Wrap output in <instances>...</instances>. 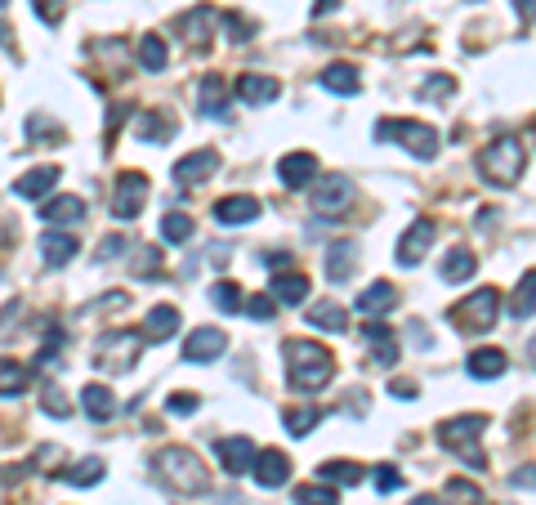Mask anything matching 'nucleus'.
<instances>
[{"mask_svg": "<svg viewBox=\"0 0 536 505\" xmlns=\"http://www.w3.org/2000/svg\"><path fill=\"white\" fill-rule=\"evenodd\" d=\"M286 354V376H291L295 389H304V394H313V389L331 385L335 376V358L327 345H318V340H286L282 345Z\"/></svg>", "mask_w": 536, "mask_h": 505, "instance_id": "f257e3e1", "label": "nucleus"}, {"mask_svg": "<svg viewBox=\"0 0 536 505\" xmlns=\"http://www.w3.org/2000/svg\"><path fill=\"white\" fill-rule=\"evenodd\" d=\"M483 430H487V416L465 412V416H452V421L438 425V443H443L452 456H461L469 470H487V456H483V447H478Z\"/></svg>", "mask_w": 536, "mask_h": 505, "instance_id": "f03ea898", "label": "nucleus"}, {"mask_svg": "<svg viewBox=\"0 0 536 505\" xmlns=\"http://www.w3.org/2000/svg\"><path fill=\"white\" fill-rule=\"evenodd\" d=\"M523 166H528V152H523L519 139H492L483 152H478V175L487 179L492 188H510V184H519V175H523Z\"/></svg>", "mask_w": 536, "mask_h": 505, "instance_id": "7ed1b4c3", "label": "nucleus"}, {"mask_svg": "<svg viewBox=\"0 0 536 505\" xmlns=\"http://www.w3.org/2000/svg\"><path fill=\"white\" fill-rule=\"evenodd\" d=\"M157 474H161V479H166L175 492H206V488H210L206 470H201V456L193 452V447H161Z\"/></svg>", "mask_w": 536, "mask_h": 505, "instance_id": "20e7f679", "label": "nucleus"}, {"mask_svg": "<svg viewBox=\"0 0 536 505\" xmlns=\"http://www.w3.org/2000/svg\"><path fill=\"white\" fill-rule=\"evenodd\" d=\"M376 139H398V144L407 148L411 157H420V161H434L438 144H443L434 126H425V121H398V117L376 121Z\"/></svg>", "mask_w": 536, "mask_h": 505, "instance_id": "39448f33", "label": "nucleus"}, {"mask_svg": "<svg viewBox=\"0 0 536 505\" xmlns=\"http://www.w3.org/2000/svg\"><path fill=\"white\" fill-rule=\"evenodd\" d=\"M496 313H501V295H496V287H483V291L465 295V300L456 304L447 318L456 322V331H492L496 327Z\"/></svg>", "mask_w": 536, "mask_h": 505, "instance_id": "423d86ee", "label": "nucleus"}, {"mask_svg": "<svg viewBox=\"0 0 536 505\" xmlns=\"http://www.w3.org/2000/svg\"><path fill=\"white\" fill-rule=\"evenodd\" d=\"M139 349H143V336H139V331L117 327V331H108V336L94 345V367H103V371H126V367H134Z\"/></svg>", "mask_w": 536, "mask_h": 505, "instance_id": "0eeeda50", "label": "nucleus"}, {"mask_svg": "<svg viewBox=\"0 0 536 505\" xmlns=\"http://www.w3.org/2000/svg\"><path fill=\"white\" fill-rule=\"evenodd\" d=\"M143 206H148V179H143L139 170H126V175L117 179V193H112V215H117L121 224H130V219L143 215Z\"/></svg>", "mask_w": 536, "mask_h": 505, "instance_id": "6e6552de", "label": "nucleus"}, {"mask_svg": "<svg viewBox=\"0 0 536 505\" xmlns=\"http://www.w3.org/2000/svg\"><path fill=\"white\" fill-rule=\"evenodd\" d=\"M309 197H313V211H322V215H340L344 206L353 202V184L344 175H322L318 184L309 188Z\"/></svg>", "mask_w": 536, "mask_h": 505, "instance_id": "1a4fd4ad", "label": "nucleus"}, {"mask_svg": "<svg viewBox=\"0 0 536 505\" xmlns=\"http://www.w3.org/2000/svg\"><path fill=\"white\" fill-rule=\"evenodd\" d=\"M434 237H438V228H434V219H416V224L402 233V242H398V255L394 260L402 264V269H416L420 260H425V251L434 246Z\"/></svg>", "mask_w": 536, "mask_h": 505, "instance_id": "9d476101", "label": "nucleus"}, {"mask_svg": "<svg viewBox=\"0 0 536 505\" xmlns=\"http://www.w3.org/2000/svg\"><path fill=\"white\" fill-rule=\"evenodd\" d=\"M219 170V152L215 148H201V152H188V157L175 161V170H170V179H175L179 188H193L201 179H210Z\"/></svg>", "mask_w": 536, "mask_h": 505, "instance_id": "9b49d317", "label": "nucleus"}, {"mask_svg": "<svg viewBox=\"0 0 536 505\" xmlns=\"http://www.w3.org/2000/svg\"><path fill=\"white\" fill-rule=\"evenodd\" d=\"M277 179H282V188H313L318 184V157L313 152H286L277 161Z\"/></svg>", "mask_w": 536, "mask_h": 505, "instance_id": "f8f14e48", "label": "nucleus"}, {"mask_svg": "<svg viewBox=\"0 0 536 505\" xmlns=\"http://www.w3.org/2000/svg\"><path fill=\"white\" fill-rule=\"evenodd\" d=\"M197 108H201V117H210V121H228V81L219 72H206L201 76V90H197Z\"/></svg>", "mask_w": 536, "mask_h": 505, "instance_id": "ddd939ff", "label": "nucleus"}, {"mask_svg": "<svg viewBox=\"0 0 536 505\" xmlns=\"http://www.w3.org/2000/svg\"><path fill=\"white\" fill-rule=\"evenodd\" d=\"M215 447H219V461H224V470L233 474V479H237V474H251L255 461H260V447H255L251 438H242V434H237V438H219Z\"/></svg>", "mask_w": 536, "mask_h": 505, "instance_id": "4468645a", "label": "nucleus"}, {"mask_svg": "<svg viewBox=\"0 0 536 505\" xmlns=\"http://www.w3.org/2000/svg\"><path fill=\"white\" fill-rule=\"evenodd\" d=\"M224 349H228V336L219 327H197L193 336L184 340V362H215V358H224Z\"/></svg>", "mask_w": 536, "mask_h": 505, "instance_id": "2eb2a0df", "label": "nucleus"}, {"mask_svg": "<svg viewBox=\"0 0 536 505\" xmlns=\"http://www.w3.org/2000/svg\"><path fill=\"white\" fill-rule=\"evenodd\" d=\"M255 483H260L264 492L273 488H286V479H291V461H286V452H277V447H268V452H260V461H255Z\"/></svg>", "mask_w": 536, "mask_h": 505, "instance_id": "dca6fc26", "label": "nucleus"}, {"mask_svg": "<svg viewBox=\"0 0 536 505\" xmlns=\"http://www.w3.org/2000/svg\"><path fill=\"white\" fill-rule=\"evenodd\" d=\"M277 94H282V85H277L273 76H264V72H246V76H237V99L251 103V108H264V103H273Z\"/></svg>", "mask_w": 536, "mask_h": 505, "instance_id": "f3484780", "label": "nucleus"}, {"mask_svg": "<svg viewBox=\"0 0 536 505\" xmlns=\"http://www.w3.org/2000/svg\"><path fill=\"white\" fill-rule=\"evenodd\" d=\"M255 215H260V202H255V197H246V193L215 202V224H224V228H242V224H251Z\"/></svg>", "mask_w": 536, "mask_h": 505, "instance_id": "a211bd4d", "label": "nucleus"}, {"mask_svg": "<svg viewBox=\"0 0 536 505\" xmlns=\"http://www.w3.org/2000/svg\"><path fill=\"white\" fill-rule=\"evenodd\" d=\"M362 336H367V345H371V362H376V367H398V340H394V331L385 327V322H367V331H362Z\"/></svg>", "mask_w": 536, "mask_h": 505, "instance_id": "6ab92c4d", "label": "nucleus"}, {"mask_svg": "<svg viewBox=\"0 0 536 505\" xmlns=\"http://www.w3.org/2000/svg\"><path fill=\"white\" fill-rule=\"evenodd\" d=\"M59 179H63L59 166H36V170H27L23 179H14V193L27 197V202H36V197H50Z\"/></svg>", "mask_w": 536, "mask_h": 505, "instance_id": "aec40b11", "label": "nucleus"}, {"mask_svg": "<svg viewBox=\"0 0 536 505\" xmlns=\"http://www.w3.org/2000/svg\"><path fill=\"white\" fill-rule=\"evenodd\" d=\"M41 219H45V224H54V228H63V224H81V219H85V202H81V197H72V193L50 197V202L41 206Z\"/></svg>", "mask_w": 536, "mask_h": 505, "instance_id": "412c9836", "label": "nucleus"}, {"mask_svg": "<svg viewBox=\"0 0 536 505\" xmlns=\"http://www.w3.org/2000/svg\"><path fill=\"white\" fill-rule=\"evenodd\" d=\"M505 367H510V358H505L501 349H474V354L465 358V371L474 380H501Z\"/></svg>", "mask_w": 536, "mask_h": 505, "instance_id": "4be33fe9", "label": "nucleus"}, {"mask_svg": "<svg viewBox=\"0 0 536 505\" xmlns=\"http://www.w3.org/2000/svg\"><path fill=\"white\" fill-rule=\"evenodd\" d=\"M143 336L148 340H170V336H179V309L175 304H152L148 309V322H143Z\"/></svg>", "mask_w": 536, "mask_h": 505, "instance_id": "5701e85b", "label": "nucleus"}, {"mask_svg": "<svg viewBox=\"0 0 536 505\" xmlns=\"http://www.w3.org/2000/svg\"><path fill=\"white\" fill-rule=\"evenodd\" d=\"M81 412L90 416V421H112L117 416V398H112V389L108 385H85L81 389Z\"/></svg>", "mask_w": 536, "mask_h": 505, "instance_id": "b1692460", "label": "nucleus"}, {"mask_svg": "<svg viewBox=\"0 0 536 505\" xmlns=\"http://www.w3.org/2000/svg\"><path fill=\"white\" fill-rule=\"evenodd\" d=\"M474 269H478L474 251H465V246H452V251H447V260H443V269H438V278H443L447 287H461V282L474 278Z\"/></svg>", "mask_w": 536, "mask_h": 505, "instance_id": "393cba45", "label": "nucleus"}, {"mask_svg": "<svg viewBox=\"0 0 536 505\" xmlns=\"http://www.w3.org/2000/svg\"><path fill=\"white\" fill-rule=\"evenodd\" d=\"M76 251H81V242H76L72 233H45L41 237V255L50 269H63V264L76 260Z\"/></svg>", "mask_w": 536, "mask_h": 505, "instance_id": "a878e982", "label": "nucleus"}, {"mask_svg": "<svg viewBox=\"0 0 536 505\" xmlns=\"http://www.w3.org/2000/svg\"><path fill=\"white\" fill-rule=\"evenodd\" d=\"M358 273V246L353 242H335L327 251V278L331 282H349Z\"/></svg>", "mask_w": 536, "mask_h": 505, "instance_id": "bb28decb", "label": "nucleus"}, {"mask_svg": "<svg viewBox=\"0 0 536 505\" xmlns=\"http://www.w3.org/2000/svg\"><path fill=\"white\" fill-rule=\"evenodd\" d=\"M318 81L327 85L331 94H344V99H353V94L362 90V81H358V68H349V63H331V68L322 72Z\"/></svg>", "mask_w": 536, "mask_h": 505, "instance_id": "cd10ccee", "label": "nucleus"}, {"mask_svg": "<svg viewBox=\"0 0 536 505\" xmlns=\"http://www.w3.org/2000/svg\"><path fill=\"white\" fill-rule=\"evenodd\" d=\"M268 291H273L282 304H304V295H309V278L286 269V273H277V278L268 282Z\"/></svg>", "mask_w": 536, "mask_h": 505, "instance_id": "c85d7f7f", "label": "nucleus"}, {"mask_svg": "<svg viewBox=\"0 0 536 505\" xmlns=\"http://www.w3.org/2000/svg\"><path fill=\"white\" fill-rule=\"evenodd\" d=\"M309 322L318 331H344V327H349V309H344V304H335V300H318L309 309Z\"/></svg>", "mask_w": 536, "mask_h": 505, "instance_id": "c756f323", "label": "nucleus"}, {"mask_svg": "<svg viewBox=\"0 0 536 505\" xmlns=\"http://www.w3.org/2000/svg\"><path fill=\"white\" fill-rule=\"evenodd\" d=\"M134 135H139L143 144H161V139L175 135V121L161 117V112H139V121H134Z\"/></svg>", "mask_w": 536, "mask_h": 505, "instance_id": "7c9ffc66", "label": "nucleus"}, {"mask_svg": "<svg viewBox=\"0 0 536 505\" xmlns=\"http://www.w3.org/2000/svg\"><path fill=\"white\" fill-rule=\"evenodd\" d=\"M398 304V291H394V282H376V287H367L358 295V309L362 313H389Z\"/></svg>", "mask_w": 536, "mask_h": 505, "instance_id": "2f4dec72", "label": "nucleus"}, {"mask_svg": "<svg viewBox=\"0 0 536 505\" xmlns=\"http://www.w3.org/2000/svg\"><path fill=\"white\" fill-rule=\"evenodd\" d=\"M510 313H514L519 322L536 313V269H528V273L519 278V287H514V300H510Z\"/></svg>", "mask_w": 536, "mask_h": 505, "instance_id": "473e14b6", "label": "nucleus"}, {"mask_svg": "<svg viewBox=\"0 0 536 505\" xmlns=\"http://www.w3.org/2000/svg\"><path fill=\"white\" fill-rule=\"evenodd\" d=\"M318 421H322V407H291V412H282V425L291 438H309Z\"/></svg>", "mask_w": 536, "mask_h": 505, "instance_id": "72a5a7b5", "label": "nucleus"}, {"mask_svg": "<svg viewBox=\"0 0 536 505\" xmlns=\"http://www.w3.org/2000/svg\"><path fill=\"white\" fill-rule=\"evenodd\" d=\"M193 228H197V219H193V215L170 211V215H161V242L179 246V242H188V237H193Z\"/></svg>", "mask_w": 536, "mask_h": 505, "instance_id": "f704fd0d", "label": "nucleus"}, {"mask_svg": "<svg viewBox=\"0 0 536 505\" xmlns=\"http://www.w3.org/2000/svg\"><path fill=\"white\" fill-rule=\"evenodd\" d=\"M318 479L340 483V488H353V483H362V465H353V461H322L318 465Z\"/></svg>", "mask_w": 536, "mask_h": 505, "instance_id": "c9c22d12", "label": "nucleus"}, {"mask_svg": "<svg viewBox=\"0 0 536 505\" xmlns=\"http://www.w3.org/2000/svg\"><path fill=\"white\" fill-rule=\"evenodd\" d=\"M103 474H108L103 470V461L99 456H90V461H76L72 470H63V483H72V488H94Z\"/></svg>", "mask_w": 536, "mask_h": 505, "instance_id": "e433bc0d", "label": "nucleus"}, {"mask_svg": "<svg viewBox=\"0 0 536 505\" xmlns=\"http://www.w3.org/2000/svg\"><path fill=\"white\" fill-rule=\"evenodd\" d=\"M166 59H170L166 41H161V36H143L139 41V68L143 72H161L166 68Z\"/></svg>", "mask_w": 536, "mask_h": 505, "instance_id": "4c0bfd02", "label": "nucleus"}, {"mask_svg": "<svg viewBox=\"0 0 536 505\" xmlns=\"http://www.w3.org/2000/svg\"><path fill=\"white\" fill-rule=\"evenodd\" d=\"M210 300H215V309L219 313H237V309H242V287H237V282H228V278H219L215 282V287H210Z\"/></svg>", "mask_w": 536, "mask_h": 505, "instance_id": "58836bf2", "label": "nucleus"}, {"mask_svg": "<svg viewBox=\"0 0 536 505\" xmlns=\"http://www.w3.org/2000/svg\"><path fill=\"white\" fill-rule=\"evenodd\" d=\"M23 385H27V371L18 367L14 358L0 362V394H5V398H18V394H23Z\"/></svg>", "mask_w": 536, "mask_h": 505, "instance_id": "ea45409f", "label": "nucleus"}, {"mask_svg": "<svg viewBox=\"0 0 536 505\" xmlns=\"http://www.w3.org/2000/svg\"><path fill=\"white\" fill-rule=\"evenodd\" d=\"M27 139H32V144H41V139H50V144H59V139H63V126H54L50 117H41V112H32V117H27Z\"/></svg>", "mask_w": 536, "mask_h": 505, "instance_id": "a19ab883", "label": "nucleus"}, {"mask_svg": "<svg viewBox=\"0 0 536 505\" xmlns=\"http://www.w3.org/2000/svg\"><path fill=\"white\" fill-rule=\"evenodd\" d=\"M447 505H483V492L469 479H447Z\"/></svg>", "mask_w": 536, "mask_h": 505, "instance_id": "79ce46f5", "label": "nucleus"}, {"mask_svg": "<svg viewBox=\"0 0 536 505\" xmlns=\"http://www.w3.org/2000/svg\"><path fill=\"white\" fill-rule=\"evenodd\" d=\"M210 23H215V9H193V14H184V32H193L188 41H193V45L206 41V27Z\"/></svg>", "mask_w": 536, "mask_h": 505, "instance_id": "37998d69", "label": "nucleus"}, {"mask_svg": "<svg viewBox=\"0 0 536 505\" xmlns=\"http://www.w3.org/2000/svg\"><path fill=\"white\" fill-rule=\"evenodd\" d=\"M295 505H340V492H335V488H318V483H313V488L295 492Z\"/></svg>", "mask_w": 536, "mask_h": 505, "instance_id": "c03bdc74", "label": "nucleus"}, {"mask_svg": "<svg viewBox=\"0 0 536 505\" xmlns=\"http://www.w3.org/2000/svg\"><path fill=\"white\" fill-rule=\"evenodd\" d=\"M277 304H282V300H277L273 291H268V295H251V300H246V313H251L255 322H268L277 313Z\"/></svg>", "mask_w": 536, "mask_h": 505, "instance_id": "a18cd8bd", "label": "nucleus"}, {"mask_svg": "<svg viewBox=\"0 0 536 505\" xmlns=\"http://www.w3.org/2000/svg\"><path fill=\"white\" fill-rule=\"evenodd\" d=\"M36 18H41L45 27H59L63 23V0H32Z\"/></svg>", "mask_w": 536, "mask_h": 505, "instance_id": "49530a36", "label": "nucleus"}, {"mask_svg": "<svg viewBox=\"0 0 536 505\" xmlns=\"http://www.w3.org/2000/svg\"><path fill=\"white\" fill-rule=\"evenodd\" d=\"M456 90V81L452 76H429L425 81V90H420V99H447V94Z\"/></svg>", "mask_w": 536, "mask_h": 505, "instance_id": "de8ad7c7", "label": "nucleus"}, {"mask_svg": "<svg viewBox=\"0 0 536 505\" xmlns=\"http://www.w3.org/2000/svg\"><path fill=\"white\" fill-rule=\"evenodd\" d=\"M41 407H45V412H50V416H59V421H67V416H72V407H67V398L59 394V389H45V398H41Z\"/></svg>", "mask_w": 536, "mask_h": 505, "instance_id": "09e8293b", "label": "nucleus"}, {"mask_svg": "<svg viewBox=\"0 0 536 505\" xmlns=\"http://www.w3.org/2000/svg\"><path fill=\"white\" fill-rule=\"evenodd\" d=\"M157 264H161V251H152V246H139V260H134V273H139V278H148V273H157Z\"/></svg>", "mask_w": 536, "mask_h": 505, "instance_id": "8fccbe9b", "label": "nucleus"}, {"mask_svg": "<svg viewBox=\"0 0 536 505\" xmlns=\"http://www.w3.org/2000/svg\"><path fill=\"white\" fill-rule=\"evenodd\" d=\"M224 23H228V32H233V41H251L255 36V23L251 18H242V14H228Z\"/></svg>", "mask_w": 536, "mask_h": 505, "instance_id": "3c124183", "label": "nucleus"}, {"mask_svg": "<svg viewBox=\"0 0 536 505\" xmlns=\"http://www.w3.org/2000/svg\"><path fill=\"white\" fill-rule=\"evenodd\" d=\"M376 488H380V492H394V488H402V474L394 470V465H380V470H376Z\"/></svg>", "mask_w": 536, "mask_h": 505, "instance_id": "603ef678", "label": "nucleus"}, {"mask_svg": "<svg viewBox=\"0 0 536 505\" xmlns=\"http://www.w3.org/2000/svg\"><path fill=\"white\" fill-rule=\"evenodd\" d=\"M510 488H532L536 492V465H519V470L510 474Z\"/></svg>", "mask_w": 536, "mask_h": 505, "instance_id": "864d4df0", "label": "nucleus"}, {"mask_svg": "<svg viewBox=\"0 0 536 505\" xmlns=\"http://www.w3.org/2000/svg\"><path fill=\"white\" fill-rule=\"evenodd\" d=\"M121 251H126V237H103V246H99V260L108 264V260H117Z\"/></svg>", "mask_w": 536, "mask_h": 505, "instance_id": "5fc2aeb1", "label": "nucleus"}, {"mask_svg": "<svg viewBox=\"0 0 536 505\" xmlns=\"http://www.w3.org/2000/svg\"><path fill=\"white\" fill-rule=\"evenodd\" d=\"M170 412H175V416H188V412H197V398L193 394H170Z\"/></svg>", "mask_w": 536, "mask_h": 505, "instance_id": "6e6d98bb", "label": "nucleus"}, {"mask_svg": "<svg viewBox=\"0 0 536 505\" xmlns=\"http://www.w3.org/2000/svg\"><path fill=\"white\" fill-rule=\"evenodd\" d=\"M264 269L286 273V269H291V251H268V255H264Z\"/></svg>", "mask_w": 536, "mask_h": 505, "instance_id": "4d7b16f0", "label": "nucleus"}, {"mask_svg": "<svg viewBox=\"0 0 536 505\" xmlns=\"http://www.w3.org/2000/svg\"><path fill=\"white\" fill-rule=\"evenodd\" d=\"M389 394H394V398H416V385H411V380H394V385H389Z\"/></svg>", "mask_w": 536, "mask_h": 505, "instance_id": "13d9d810", "label": "nucleus"}, {"mask_svg": "<svg viewBox=\"0 0 536 505\" xmlns=\"http://www.w3.org/2000/svg\"><path fill=\"white\" fill-rule=\"evenodd\" d=\"M514 9H519L523 23H532V18H536V0H514Z\"/></svg>", "mask_w": 536, "mask_h": 505, "instance_id": "bf43d9fd", "label": "nucleus"}, {"mask_svg": "<svg viewBox=\"0 0 536 505\" xmlns=\"http://www.w3.org/2000/svg\"><path fill=\"white\" fill-rule=\"evenodd\" d=\"M331 9H340V0H313V18H327Z\"/></svg>", "mask_w": 536, "mask_h": 505, "instance_id": "052dcab7", "label": "nucleus"}, {"mask_svg": "<svg viewBox=\"0 0 536 505\" xmlns=\"http://www.w3.org/2000/svg\"><path fill=\"white\" fill-rule=\"evenodd\" d=\"M411 505H443V501H438V497H416Z\"/></svg>", "mask_w": 536, "mask_h": 505, "instance_id": "680f3d73", "label": "nucleus"}, {"mask_svg": "<svg viewBox=\"0 0 536 505\" xmlns=\"http://www.w3.org/2000/svg\"><path fill=\"white\" fill-rule=\"evenodd\" d=\"M532 362H536V340H532Z\"/></svg>", "mask_w": 536, "mask_h": 505, "instance_id": "e2e57ef3", "label": "nucleus"}]
</instances>
